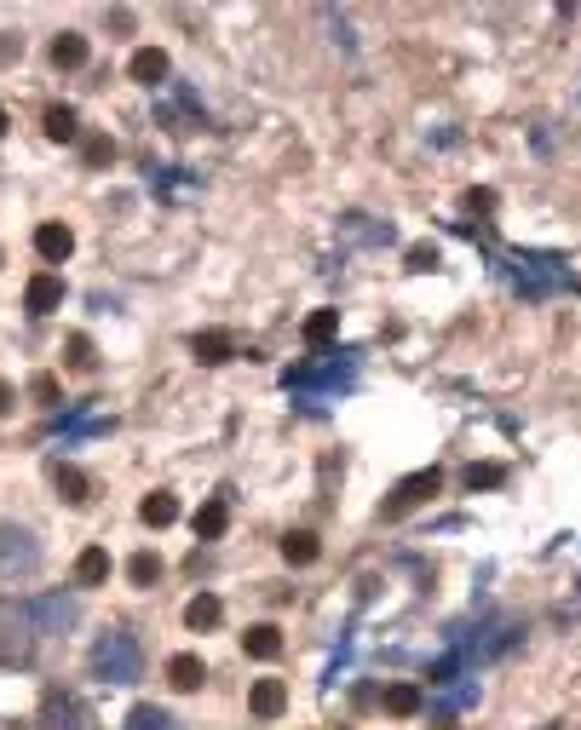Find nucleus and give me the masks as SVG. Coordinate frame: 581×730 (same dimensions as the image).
<instances>
[{
    "label": "nucleus",
    "mask_w": 581,
    "mask_h": 730,
    "mask_svg": "<svg viewBox=\"0 0 581 730\" xmlns=\"http://www.w3.org/2000/svg\"><path fill=\"white\" fill-rule=\"evenodd\" d=\"M87 667H93V679H104V685H133V679L144 673V650H139V639H133L127 627H110V633H98L93 639Z\"/></svg>",
    "instance_id": "f257e3e1"
},
{
    "label": "nucleus",
    "mask_w": 581,
    "mask_h": 730,
    "mask_svg": "<svg viewBox=\"0 0 581 730\" xmlns=\"http://www.w3.org/2000/svg\"><path fill=\"white\" fill-rule=\"evenodd\" d=\"M12 616L24 621L35 639H58V633H70L75 621H81V604L70 593H35V598H18Z\"/></svg>",
    "instance_id": "f03ea898"
},
{
    "label": "nucleus",
    "mask_w": 581,
    "mask_h": 730,
    "mask_svg": "<svg viewBox=\"0 0 581 730\" xmlns=\"http://www.w3.org/2000/svg\"><path fill=\"white\" fill-rule=\"evenodd\" d=\"M41 730H98V713L87 696H75V690L52 685L47 696H41V719H35Z\"/></svg>",
    "instance_id": "7ed1b4c3"
},
{
    "label": "nucleus",
    "mask_w": 581,
    "mask_h": 730,
    "mask_svg": "<svg viewBox=\"0 0 581 730\" xmlns=\"http://www.w3.org/2000/svg\"><path fill=\"white\" fill-rule=\"evenodd\" d=\"M41 570V541H35V529L24 524H0V575L6 581H24V575Z\"/></svg>",
    "instance_id": "20e7f679"
},
{
    "label": "nucleus",
    "mask_w": 581,
    "mask_h": 730,
    "mask_svg": "<svg viewBox=\"0 0 581 730\" xmlns=\"http://www.w3.org/2000/svg\"><path fill=\"white\" fill-rule=\"evenodd\" d=\"M443 489V472L438 466H426V472H409V478L392 483V495L380 501V518H403V512H415V506H426L432 495Z\"/></svg>",
    "instance_id": "39448f33"
},
{
    "label": "nucleus",
    "mask_w": 581,
    "mask_h": 730,
    "mask_svg": "<svg viewBox=\"0 0 581 730\" xmlns=\"http://www.w3.org/2000/svg\"><path fill=\"white\" fill-rule=\"evenodd\" d=\"M58 305H64V282L47 276V271L29 276V288H24V311H29V317H52Z\"/></svg>",
    "instance_id": "423d86ee"
},
{
    "label": "nucleus",
    "mask_w": 581,
    "mask_h": 730,
    "mask_svg": "<svg viewBox=\"0 0 581 730\" xmlns=\"http://www.w3.org/2000/svg\"><path fill=\"white\" fill-rule=\"evenodd\" d=\"M248 708H254V719H282V713H288V685H282V679H254Z\"/></svg>",
    "instance_id": "0eeeda50"
},
{
    "label": "nucleus",
    "mask_w": 581,
    "mask_h": 730,
    "mask_svg": "<svg viewBox=\"0 0 581 730\" xmlns=\"http://www.w3.org/2000/svg\"><path fill=\"white\" fill-rule=\"evenodd\" d=\"M35 253H41V259H47V265H64V259H70L75 253V236H70V225H35Z\"/></svg>",
    "instance_id": "6e6552de"
},
{
    "label": "nucleus",
    "mask_w": 581,
    "mask_h": 730,
    "mask_svg": "<svg viewBox=\"0 0 581 730\" xmlns=\"http://www.w3.org/2000/svg\"><path fill=\"white\" fill-rule=\"evenodd\" d=\"M127 75H133L139 87H162L167 81V52L162 46H139V52L127 58Z\"/></svg>",
    "instance_id": "1a4fd4ad"
},
{
    "label": "nucleus",
    "mask_w": 581,
    "mask_h": 730,
    "mask_svg": "<svg viewBox=\"0 0 581 730\" xmlns=\"http://www.w3.org/2000/svg\"><path fill=\"white\" fill-rule=\"evenodd\" d=\"M231 529V506H225V495H213V501L196 506V541H219Z\"/></svg>",
    "instance_id": "9d476101"
},
{
    "label": "nucleus",
    "mask_w": 581,
    "mask_h": 730,
    "mask_svg": "<svg viewBox=\"0 0 581 730\" xmlns=\"http://www.w3.org/2000/svg\"><path fill=\"white\" fill-rule=\"evenodd\" d=\"M202 679H208L202 656H190V650L167 656V685H173V690H202Z\"/></svg>",
    "instance_id": "9b49d317"
},
{
    "label": "nucleus",
    "mask_w": 581,
    "mask_h": 730,
    "mask_svg": "<svg viewBox=\"0 0 581 730\" xmlns=\"http://www.w3.org/2000/svg\"><path fill=\"white\" fill-rule=\"evenodd\" d=\"M219 621H225V604H219L213 593H196L185 604V627H190V633H213Z\"/></svg>",
    "instance_id": "f8f14e48"
},
{
    "label": "nucleus",
    "mask_w": 581,
    "mask_h": 730,
    "mask_svg": "<svg viewBox=\"0 0 581 730\" xmlns=\"http://www.w3.org/2000/svg\"><path fill=\"white\" fill-rule=\"evenodd\" d=\"M190 351H196V363H231V351H236V340L225 334V328H208V334H196L190 340Z\"/></svg>",
    "instance_id": "ddd939ff"
},
{
    "label": "nucleus",
    "mask_w": 581,
    "mask_h": 730,
    "mask_svg": "<svg viewBox=\"0 0 581 730\" xmlns=\"http://www.w3.org/2000/svg\"><path fill=\"white\" fill-rule=\"evenodd\" d=\"M52 483H58V495H64L70 506H87V501H93V483H87V472H81V466H58V472H52Z\"/></svg>",
    "instance_id": "4468645a"
},
{
    "label": "nucleus",
    "mask_w": 581,
    "mask_h": 730,
    "mask_svg": "<svg viewBox=\"0 0 581 730\" xmlns=\"http://www.w3.org/2000/svg\"><path fill=\"white\" fill-rule=\"evenodd\" d=\"M75 581H81V587H104V581H110V552L87 547L81 558H75Z\"/></svg>",
    "instance_id": "2eb2a0df"
},
{
    "label": "nucleus",
    "mask_w": 581,
    "mask_h": 730,
    "mask_svg": "<svg viewBox=\"0 0 581 730\" xmlns=\"http://www.w3.org/2000/svg\"><path fill=\"white\" fill-rule=\"evenodd\" d=\"M242 650H248L254 662H277V656H282V633H277V627H248V633H242Z\"/></svg>",
    "instance_id": "dca6fc26"
},
{
    "label": "nucleus",
    "mask_w": 581,
    "mask_h": 730,
    "mask_svg": "<svg viewBox=\"0 0 581 730\" xmlns=\"http://www.w3.org/2000/svg\"><path fill=\"white\" fill-rule=\"evenodd\" d=\"M52 64H58V69H81V64H87V35L64 29V35L52 41Z\"/></svg>",
    "instance_id": "f3484780"
},
{
    "label": "nucleus",
    "mask_w": 581,
    "mask_h": 730,
    "mask_svg": "<svg viewBox=\"0 0 581 730\" xmlns=\"http://www.w3.org/2000/svg\"><path fill=\"white\" fill-rule=\"evenodd\" d=\"M139 518H144V524H150V529H167V524H173V518H179V501H173L167 489H156V495H144Z\"/></svg>",
    "instance_id": "a211bd4d"
},
{
    "label": "nucleus",
    "mask_w": 581,
    "mask_h": 730,
    "mask_svg": "<svg viewBox=\"0 0 581 730\" xmlns=\"http://www.w3.org/2000/svg\"><path fill=\"white\" fill-rule=\"evenodd\" d=\"M317 535H311V529H288V535H282V558H288V564H317Z\"/></svg>",
    "instance_id": "6ab92c4d"
},
{
    "label": "nucleus",
    "mask_w": 581,
    "mask_h": 730,
    "mask_svg": "<svg viewBox=\"0 0 581 730\" xmlns=\"http://www.w3.org/2000/svg\"><path fill=\"white\" fill-rule=\"evenodd\" d=\"M420 708H426L420 685H386V713H397V719H415Z\"/></svg>",
    "instance_id": "aec40b11"
},
{
    "label": "nucleus",
    "mask_w": 581,
    "mask_h": 730,
    "mask_svg": "<svg viewBox=\"0 0 581 730\" xmlns=\"http://www.w3.org/2000/svg\"><path fill=\"white\" fill-rule=\"evenodd\" d=\"M127 581H133V587H156V581H162V558H156V552H133V558H127Z\"/></svg>",
    "instance_id": "412c9836"
},
{
    "label": "nucleus",
    "mask_w": 581,
    "mask_h": 730,
    "mask_svg": "<svg viewBox=\"0 0 581 730\" xmlns=\"http://www.w3.org/2000/svg\"><path fill=\"white\" fill-rule=\"evenodd\" d=\"M121 730H179V719L144 702V708H133V713H127V725H121Z\"/></svg>",
    "instance_id": "4be33fe9"
},
{
    "label": "nucleus",
    "mask_w": 581,
    "mask_h": 730,
    "mask_svg": "<svg viewBox=\"0 0 581 730\" xmlns=\"http://www.w3.org/2000/svg\"><path fill=\"white\" fill-rule=\"evenodd\" d=\"M340 334V311H311L305 317V345H328Z\"/></svg>",
    "instance_id": "5701e85b"
},
{
    "label": "nucleus",
    "mask_w": 581,
    "mask_h": 730,
    "mask_svg": "<svg viewBox=\"0 0 581 730\" xmlns=\"http://www.w3.org/2000/svg\"><path fill=\"white\" fill-rule=\"evenodd\" d=\"M81 133V121H75L70 104H52L47 110V138H58V144H70V138Z\"/></svg>",
    "instance_id": "b1692460"
},
{
    "label": "nucleus",
    "mask_w": 581,
    "mask_h": 730,
    "mask_svg": "<svg viewBox=\"0 0 581 730\" xmlns=\"http://www.w3.org/2000/svg\"><path fill=\"white\" fill-rule=\"evenodd\" d=\"M501 478H507L501 466H466V489H495Z\"/></svg>",
    "instance_id": "393cba45"
},
{
    "label": "nucleus",
    "mask_w": 581,
    "mask_h": 730,
    "mask_svg": "<svg viewBox=\"0 0 581 730\" xmlns=\"http://www.w3.org/2000/svg\"><path fill=\"white\" fill-rule=\"evenodd\" d=\"M98 357H93V340L87 334H70V368H93Z\"/></svg>",
    "instance_id": "a878e982"
},
{
    "label": "nucleus",
    "mask_w": 581,
    "mask_h": 730,
    "mask_svg": "<svg viewBox=\"0 0 581 730\" xmlns=\"http://www.w3.org/2000/svg\"><path fill=\"white\" fill-rule=\"evenodd\" d=\"M81 156H87V167H104V161L116 156V144H110V138H87V144H81Z\"/></svg>",
    "instance_id": "bb28decb"
},
{
    "label": "nucleus",
    "mask_w": 581,
    "mask_h": 730,
    "mask_svg": "<svg viewBox=\"0 0 581 730\" xmlns=\"http://www.w3.org/2000/svg\"><path fill=\"white\" fill-rule=\"evenodd\" d=\"M29 397H35V403H58V380H52V374H35V380H29Z\"/></svg>",
    "instance_id": "cd10ccee"
},
{
    "label": "nucleus",
    "mask_w": 581,
    "mask_h": 730,
    "mask_svg": "<svg viewBox=\"0 0 581 730\" xmlns=\"http://www.w3.org/2000/svg\"><path fill=\"white\" fill-rule=\"evenodd\" d=\"M432 265H438V248H426V242L409 248V271H432Z\"/></svg>",
    "instance_id": "c85d7f7f"
},
{
    "label": "nucleus",
    "mask_w": 581,
    "mask_h": 730,
    "mask_svg": "<svg viewBox=\"0 0 581 730\" xmlns=\"http://www.w3.org/2000/svg\"><path fill=\"white\" fill-rule=\"evenodd\" d=\"M466 207L472 213H495V190H466Z\"/></svg>",
    "instance_id": "c756f323"
},
{
    "label": "nucleus",
    "mask_w": 581,
    "mask_h": 730,
    "mask_svg": "<svg viewBox=\"0 0 581 730\" xmlns=\"http://www.w3.org/2000/svg\"><path fill=\"white\" fill-rule=\"evenodd\" d=\"M12 409V386H6V380H0V414Z\"/></svg>",
    "instance_id": "7c9ffc66"
},
{
    "label": "nucleus",
    "mask_w": 581,
    "mask_h": 730,
    "mask_svg": "<svg viewBox=\"0 0 581 730\" xmlns=\"http://www.w3.org/2000/svg\"><path fill=\"white\" fill-rule=\"evenodd\" d=\"M6 127H12V115H6V110H0V138H6Z\"/></svg>",
    "instance_id": "2f4dec72"
}]
</instances>
